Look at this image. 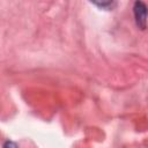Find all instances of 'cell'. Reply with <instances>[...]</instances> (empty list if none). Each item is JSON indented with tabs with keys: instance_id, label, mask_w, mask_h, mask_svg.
<instances>
[{
	"instance_id": "6da1fadb",
	"label": "cell",
	"mask_w": 148,
	"mask_h": 148,
	"mask_svg": "<svg viewBox=\"0 0 148 148\" xmlns=\"http://www.w3.org/2000/svg\"><path fill=\"white\" fill-rule=\"evenodd\" d=\"M133 9H134V17H135V22H136L138 27L145 30L146 25H147V7H146L145 2L136 1L134 3Z\"/></svg>"
},
{
	"instance_id": "3957f363",
	"label": "cell",
	"mask_w": 148,
	"mask_h": 148,
	"mask_svg": "<svg viewBox=\"0 0 148 148\" xmlns=\"http://www.w3.org/2000/svg\"><path fill=\"white\" fill-rule=\"evenodd\" d=\"M2 148H18V146L14 142V141H6L5 143H3V147Z\"/></svg>"
},
{
	"instance_id": "7a4b0ae2",
	"label": "cell",
	"mask_w": 148,
	"mask_h": 148,
	"mask_svg": "<svg viewBox=\"0 0 148 148\" xmlns=\"http://www.w3.org/2000/svg\"><path fill=\"white\" fill-rule=\"evenodd\" d=\"M92 3L102 9H105V10H112L117 6V2H114V1H102V2H92Z\"/></svg>"
}]
</instances>
